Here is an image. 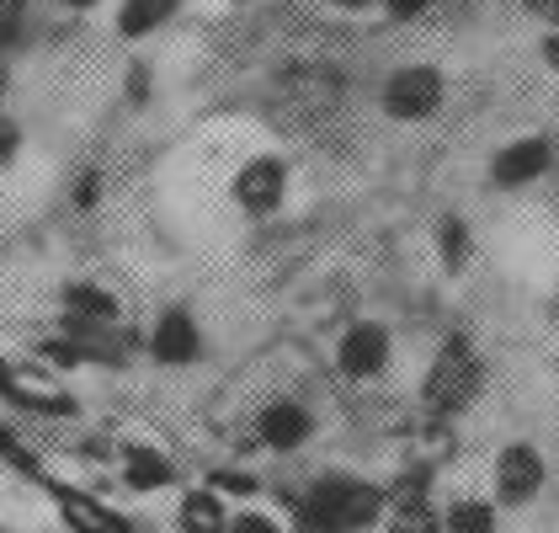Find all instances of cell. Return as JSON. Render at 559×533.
Listing matches in <instances>:
<instances>
[{
	"instance_id": "obj_10",
	"label": "cell",
	"mask_w": 559,
	"mask_h": 533,
	"mask_svg": "<svg viewBox=\"0 0 559 533\" xmlns=\"http://www.w3.org/2000/svg\"><path fill=\"white\" fill-rule=\"evenodd\" d=\"M64 320H75V325H96V331H112L118 325V294L112 288H102V283H64Z\"/></svg>"
},
{
	"instance_id": "obj_13",
	"label": "cell",
	"mask_w": 559,
	"mask_h": 533,
	"mask_svg": "<svg viewBox=\"0 0 559 533\" xmlns=\"http://www.w3.org/2000/svg\"><path fill=\"white\" fill-rule=\"evenodd\" d=\"M176 523H181V533H224L229 529V512H224L218 490L203 486V490H187V496H181Z\"/></svg>"
},
{
	"instance_id": "obj_4",
	"label": "cell",
	"mask_w": 559,
	"mask_h": 533,
	"mask_svg": "<svg viewBox=\"0 0 559 533\" xmlns=\"http://www.w3.org/2000/svg\"><path fill=\"white\" fill-rule=\"evenodd\" d=\"M229 192H235V203H240L246 214H277L283 198H288V161H283V155H257V161H246Z\"/></svg>"
},
{
	"instance_id": "obj_20",
	"label": "cell",
	"mask_w": 559,
	"mask_h": 533,
	"mask_svg": "<svg viewBox=\"0 0 559 533\" xmlns=\"http://www.w3.org/2000/svg\"><path fill=\"white\" fill-rule=\"evenodd\" d=\"M389 533H442V518L431 507H405L389 518Z\"/></svg>"
},
{
	"instance_id": "obj_26",
	"label": "cell",
	"mask_w": 559,
	"mask_h": 533,
	"mask_svg": "<svg viewBox=\"0 0 559 533\" xmlns=\"http://www.w3.org/2000/svg\"><path fill=\"white\" fill-rule=\"evenodd\" d=\"M11 161H16V129L0 123V166H11Z\"/></svg>"
},
{
	"instance_id": "obj_22",
	"label": "cell",
	"mask_w": 559,
	"mask_h": 533,
	"mask_svg": "<svg viewBox=\"0 0 559 533\" xmlns=\"http://www.w3.org/2000/svg\"><path fill=\"white\" fill-rule=\"evenodd\" d=\"M214 490H235V496H257V475H246V470H218V475H214Z\"/></svg>"
},
{
	"instance_id": "obj_3",
	"label": "cell",
	"mask_w": 559,
	"mask_h": 533,
	"mask_svg": "<svg viewBox=\"0 0 559 533\" xmlns=\"http://www.w3.org/2000/svg\"><path fill=\"white\" fill-rule=\"evenodd\" d=\"M442 107V75L431 64H400L384 81V112L394 123H427Z\"/></svg>"
},
{
	"instance_id": "obj_21",
	"label": "cell",
	"mask_w": 559,
	"mask_h": 533,
	"mask_svg": "<svg viewBox=\"0 0 559 533\" xmlns=\"http://www.w3.org/2000/svg\"><path fill=\"white\" fill-rule=\"evenodd\" d=\"M224 533H283V529H277V518H266V512H235Z\"/></svg>"
},
{
	"instance_id": "obj_23",
	"label": "cell",
	"mask_w": 559,
	"mask_h": 533,
	"mask_svg": "<svg viewBox=\"0 0 559 533\" xmlns=\"http://www.w3.org/2000/svg\"><path fill=\"white\" fill-rule=\"evenodd\" d=\"M437 0H384V11L394 16V22H411V16H421V11H431Z\"/></svg>"
},
{
	"instance_id": "obj_27",
	"label": "cell",
	"mask_w": 559,
	"mask_h": 533,
	"mask_svg": "<svg viewBox=\"0 0 559 533\" xmlns=\"http://www.w3.org/2000/svg\"><path fill=\"white\" fill-rule=\"evenodd\" d=\"M544 59H549V70H559V38H549V44H544Z\"/></svg>"
},
{
	"instance_id": "obj_11",
	"label": "cell",
	"mask_w": 559,
	"mask_h": 533,
	"mask_svg": "<svg viewBox=\"0 0 559 533\" xmlns=\"http://www.w3.org/2000/svg\"><path fill=\"white\" fill-rule=\"evenodd\" d=\"M549 139H516V144H507L501 155H496V181L501 187H522V181L544 177L549 171Z\"/></svg>"
},
{
	"instance_id": "obj_9",
	"label": "cell",
	"mask_w": 559,
	"mask_h": 533,
	"mask_svg": "<svg viewBox=\"0 0 559 533\" xmlns=\"http://www.w3.org/2000/svg\"><path fill=\"white\" fill-rule=\"evenodd\" d=\"M53 501H59L64 523L75 533H133L123 512H112L107 501H96V496H86V490H75V486H53Z\"/></svg>"
},
{
	"instance_id": "obj_25",
	"label": "cell",
	"mask_w": 559,
	"mask_h": 533,
	"mask_svg": "<svg viewBox=\"0 0 559 533\" xmlns=\"http://www.w3.org/2000/svg\"><path fill=\"white\" fill-rule=\"evenodd\" d=\"M522 5H527L533 16H544V22H555L559 27V0H522Z\"/></svg>"
},
{
	"instance_id": "obj_29",
	"label": "cell",
	"mask_w": 559,
	"mask_h": 533,
	"mask_svg": "<svg viewBox=\"0 0 559 533\" xmlns=\"http://www.w3.org/2000/svg\"><path fill=\"white\" fill-rule=\"evenodd\" d=\"M0 96H5V59H0Z\"/></svg>"
},
{
	"instance_id": "obj_18",
	"label": "cell",
	"mask_w": 559,
	"mask_h": 533,
	"mask_svg": "<svg viewBox=\"0 0 559 533\" xmlns=\"http://www.w3.org/2000/svg\"><path fill=\"white\" fill-rule=\"evenodd\" d=\"M437 251H442V266H448V272H459V266L469 262V224L464 220L437 224Z\"/></svg>"
},
{
	"instance_id": "obj_19",
	"label": "cell",
	"mask_w": 559,
	"mask_h": 533,
	"mask_svg": "<svg viewBox=\"0 0 559 533\" xmlns=\"http://www.w3.org/2000/svg\"><path fill=\"white\" fill-rule=\"evenodd\" d=\"M27 33V0H0V48H16Z\"/></svg>"
},
{
	"instance_id": "obj_2",
	"label": "cell",
	"mask_w": 559,
	"mask_h": 533,
	"mask_svg": "<svg viewBox=\"0 0 559 533\" xmlns=\"http://www.w3.org/2000/svg\"><path fill=\"white\" fill-rule=\"evenodd\" d=\"M479 384H485V363L474 357V347L464 336H453V342H442V353L431 357L427 384H421V405L431 416H459L479 395Z\"/></svg>"
},
{
	"instance_id": "obj_5",
	"label": "cell",
	"mask_w": 559,
	"mask_h": 533,
	"mask_svg": "<svg viewBox=\"0 0 559 533\" xmlns=\"http://www.w3.org/2000/svg\"><path fill=\"white\" fill-rule=\"evenodd\" d=\"M336 368H342L346 379H379L389 368V331L379 320H357L352 331L342 336V347H336Z\"/></svg>"
},
{
	"instance_id": "obj_24",
	"label": "cell",
	"mask_w": 559,
	"mask_h": 533,
	"mask_svg": "<svg viewBox=\"0 0 559 533\" xmlns=\"http://www.w3.org/2000/svg\"><path fill=\"white\" fill-rule=\"evenodd\" d=\"M96 198H102V177H96V171H86V177H81V187H75V203H81V209H96Z\"/></svg>"
},
{
	"instance_id": "obj_7",
	"label": "cell",
	"mask_w": 559,
	"mask_h": 533,
	"mask_svg": "<svg viewBox=\"0 0 559 533\" xmlns=\"http://www.w3.org/2000/svg\"><path fill=\"white\" fill-rule=\"evenodd\" d=\"M150 353L155 363H166V368H181V363H198L203 353V331H198V320L187 310H166L155 320V331H150Z\"/></svg>"
},
{
	"instance_id": "obj_6",
	"label": "cell",
	"mask_w": 559,
	"mask_h": 533,
	"mask_svg": "<svg viewBox=\"0 0 559 533\" xmlns=\"http://www.w3.org/2000/svg\"><path fill=\"white\" fill-rule=\"evenodd\" d=\"M496 490H501V501H507V507L533 501V496L544 490V459H538V448L533 443L507 448V453L496 459Z\"/></svg>"
},
{
	"instance_id": "obj_16",
	"label": "cell",
	"mask_w": 559,
	"mask_h": 533,
	"mask_svg": "<svg viewBox=\"0 0 559 533\" xmlns=\"http://www.w3.org/2000/svg\"><path fill=\"white\" fill-rule=\"evenodd\" d=\"M442 533H496V507L479 496H459L442 512Z\"/></svg>"
},
{
	"instance_id": "obj_15",
	"label": "cell",
	"mask_w": 559,
	"mask_h": 533,
	"mask_svg": "<svg viewBox=\"0 0 559 533\" xmlns=\"http://www.w3.org/2000/svg\"><path fill=\"white\" fill-rule=\"evenodd\" d=\"M171 16H176V0H123L118 5V33L133 44V38H150L155 27H166Z\"/></svg>"
},
{
	"instance_id": "obj_1",
	"label": "cell",
	"mask_w": 559,
	"mask_h": 533,
	"mask_svg": "<svg viewBox=\"0 0 559 533\" xmlns=\"http://www.w3.org/2000/svg\"><path fill=\"white\" fill-rule=\"evenodd\" d=\"M389 496L373 481H352V475H320L314 486L294 501L299 529L309 533H362L384 518Z\"/></svg>"
},
{
	"instance_id": "obj_12",
	"label": "cell",
	"mask_w": 559,
	"mask_h": 533,
	"mask_svg": "<svg viewBox=\"0 0 559 533\" xmlns=\"http://www.w3.org/2000/svg\"><path fill=\"white\" fill-rule=\"evenodd\" d=\"M0 400H11V405H22V411H33V416H70L75 411V400L70 395H53V390H33L11 363H0Z\"/></svg>"
},
{
	"instance_id": "obj_17",
	"label": "cell",
	"mask_w": 559,
	"mask_h": 533,
	"mask_svg": "<svg viewBox=\"0 0 559 533\" xmlns=\"http://www.w3.org/2000/svg\"><path fill=\"white\" fill-rule=\"evenodd\" d=\"M427 486H431V464H405L394 475V486H384V496L394 512H405V507H427Z\"/></svg>"
},
{
	"instance_id": "obj_30",
	"label": "cell",
	"mask_w": 559,
	"mask_h": 533,
	"mask_svg": "<svg viewBox=\"0 0 559 533\" xmlns=\"http://www.w3.org/2000/svg\"><path fill=\"white\" fill-rule=\"evenodd\" d=\"M299 533H309V529H299Z\"/></svg>"
},
{
	"instance_id": "obj_8",
	"label": "cell",
	"mask_w": 559,
	"mask_h": 533,
	"mask_svg": "<svg viewBox=\"0 0 559 533\" xmlns=\"http://www.w3.org/2000/svg\"><path fill=\"white\" fill-rule=\"evenodd\" d=\"M309 433H314V422H309V411H304L299 400H272V405H261L257 438L266 448H277V453H294V448L309 443Z\"/></svg>"
},
{
	"instance_id": "obj_28",
	"label": "cell",
	"mask_w": 559,
	"mask_h": 533,
	"mask_svg": "<svg viewBox=\"0 0 559 533\" xmlns=\"http://www.w3.org/2000/svg\"><path fill=\"white\" fill-rule=\"evenodd\" d=\"M59 5H70V11H91L96 0H59Z\"/></svg>"
},
{
	"instance_id": "obj_14",
	"label": "cell",
	"mask_w": 559,
	"mask_h": 533,
	"mask_svg": "<svg viewBox=\"0 0 559 533\" xmlns=\"http://www.w3.org/2000/svg\"><path fill=\"white\" fill-rule=\"evenodd\" d=\"M176 470L166 453H155V448H123V486L129 490H160L171 486Z\"/></svg>"
}]
</instances>
